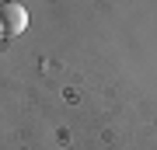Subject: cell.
<instances>
[{
    "instance_id": "obj_1",
    "label": "cell",
    "mask_w": 157,
    "mask_h": 150,
    "mask_svg": "<svg viewBox=\"0 0 157 150\" xmlns=\"http://www.w3.org/2000/svg\"><path fill=\"white\" fill-rule=\"evenodd\" d=\"M25 25H28V14H25L21 4H0V35L4 39L25 32Z\"/></svg>"
},
{
    "instance_id": "obj_2",
    "label": "cell",
    "mask_w": 157,
    "mask_h": 150,
    "mask_svg": "<svg viewBox=\"0 0 157 150\" xmlns=\"http://www.w3.org/2000/svg\"><path fill=\"white\" fill-rule=\"evenodd\" d=\"M0 4H7V0H0Z\"/></svg>"
}]
</instances>
